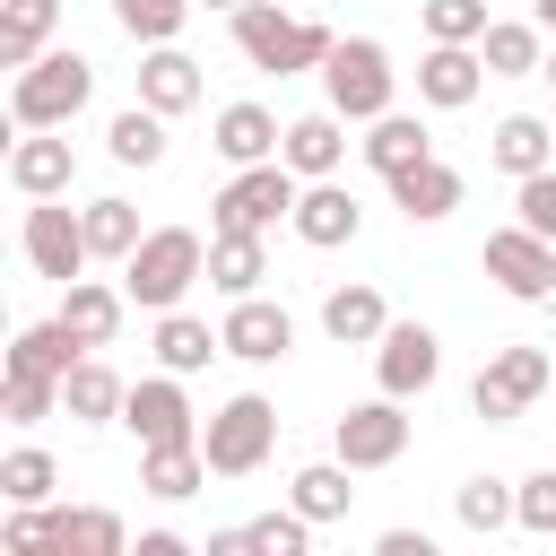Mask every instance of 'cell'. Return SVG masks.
Listing matches in <instances>:
<instances>
[{
    "instance_id": "obj_1",
    "label": "cell",
    "mask_w": 556,
    "mask_h": 556,
    "mask_svg": "<svg viewBox=\"0 0 556 556\" xmlns=\"http://www.w3.org/2000/svg\"><path fill=\"white\" fill-rule=\"evenodd\" d=\"M96 96V61L87 52H35L17 78H9V113L17 130H70Z\"/></svg>"
},
{
    "instance_id": "obj_2",
    "label": "cell",
    "mask_w": 556,
    "mask_h": 556,
    "mask_svg": "<svg viewBox=\"0 0 556 556\" xmlns=\"http://www.w3.org/2000/svg\"><path fill=\"white\" fill-rule=\"evenodd\" d=\"M191 278H208V243H200L191 226H148L139 252L122 261V295L148 304V313H174V304L191 295Z\"/></svg>"
},
{
    "instance_id": "obj_3",
    "label": "cell",
    "mask_w": 556,
    "mask_h": 556,
    "mask_svg": "<svg viewBox=\"0 0 556 556\" xmlns=\"http://www.w3.org/2000/svg\"><path fill=\"white\" fill-rule=\"evenodd\" d=\"M235 43H243V61H252V70L295 78V70H321L339 35H330L321 17H287L278 0H243V9H235Z\"/></svg>"
},
{
    "instance_id": "obj_4",
    "label": "cell",
    "mask_w": 556,
    "mask_h": 556,
    "mask_svg": "<svg viewBox=\"0 0 556 556\" xmlns=\"http://www.w3.org/2000/svg\"><path fill=\"white\" fill-rule=\"evenodd\" d=\"M295 200H304V174L287 156H261V165H235V182L208 208H217V235H269L278 217H295Z\"/></svg>"
},
{
    "instance_id": "obj_5",
    "label": "cell",
    "mask_w": 556,
    "mask_h": 556,
    "mask_svg": "<svg viewBox=\"0 0 556 556\" xmlns=\"http://www.w3.org/2000/svg\"><path fill=\"white\" fill-rule=\"evenodd\" d=\"M321 87H330V113L374 122V113H391L400 70H391V52H382L374 35H339V43H330V61H321Z\"/></svg>"
},
{
    "instance_id": "obj_6",
    "label": "cell",
    "mask_w": 556,
    "mask_h": 556,
    "mask_svg": "<svg viewBox=\"0 0 556 556\" xmlns=\"http://www.w3.org/2000/svg\"><path fill=\"white\" fill-rule=\"evenodd\" d=\"M269 443H278V408H269L261 391H235V400L200 426V452H208L217 478H252V469L269 460Z\"/></svg>"
},
{
    "instance_id": "obj_7",
    "label": "cell",
    "mask_w": 556,
    "mask_h": 556,
    "mask_svg": "<svg viewBox=\"0 0 556 556\" xmlns=\"http://www.w3.org/2000/svg\"><path fill=\"white\" fill-rule=\"evenodd\" d=\"M17 243H26L35 278H52V287L87 278V261H96V243H87V208H61V191L26 208V235H17Z\"/></svg>"
},
{
    "instance_id": "obj_8",
    "label": "cell",
    "mask_w": 556,
    "mask_h": 556,
    "mask_svg": "<svg viewBox=\"0 0 556 556\" xmlns=\"http://www.w3.org/2000/svg\"><path fill=\"white\" fill-rule=\"evenodd\" d=\"M547 382H556L547 348H495V356L478 365V382H469V408H478L486 426H504V417H521V408H530Z\"/></svg>"
},
{
    "instance_id": "obj_9",
    "label": "cell",
    "mask_w": 556,
    "mask_h": 556,
    "mask_svg": "<svg viewBox=\"0 0 556 556\" xmlns=\"http://www.w3.org/2000/svg\"><path fill=\"white\" fill-rule=\"evenodd\" d=\"M330 452H339L348 469H391V460L408 452V417H400V400L382 391V400H356V408H339V426H330Z\"/></svg>"
},
{
    "instance_id": "obj_10",
    "label": "cell",
    "mask_w": 556,
    "mask_h": 556,
    "mask_svg": "<svg viewBox=\"0 0 556 556\" xmlns=\"http://www.w3.org/2000/svg\"><path fill=\"white\" fill-rule=\"evenodd\" d=\"M478 261H486V278H495L504 295H521V304L556 295V243H547V235H530L521 217H513V226H495Z\"/></svg>"
},
{
    "instance_id": "obj_11",
    "label": "cell",
    "mask_w": 556,
    "mask_h": 556,
    "mask_svg": "<svg viewBox=\"0 0 556 556\" xmlns=\"http://www.w3.org/2000/svg\"><path fill=\"white\" fill-rule=\"evenodd\" d=\"M434 374H443V339H434L426 321H391V330L374 339V382H382L391 400H417Z\"/></svg>"
},
{
    "instance_id": "obj_12",
    "label": "cell",
    "mask_w": 556,
    "mask_h": 556,
    "mask_svg": "<svg viewBox=\"0 0 556 556\" xmlns=\"http://www.w3.org/2000/svg\"><path fill=\"white\" fill-rule=\"evenodd\" d=\"M122 426L139 434V452H148V443H200V426H191V400H182V374H148V382H130V400H122Z\"/></svg>"
},
{
    "instance_id": "obj_13",
    "label": "cell",
    "mask_w": 556,
    "mask_h": 556,
    "mask_svg": "<svg viewBox=\"0 0 556 556\" xmlns=\"http://www.w3.org/2000/svg\"><path fill=\"white\" fill-rule=\"evenodd\" d=\"M217 330H226V356H243V365H278V356L295 348V321H287V304H269V295H235Z\"/></svg>"
},
{
    "instance_id": "obj_14",
    "label": "cell",
    "mask_w": 556,
    "mask_h": 556,
    "mask_svg": "<svg viewBox=\"0 0 556 556\" xmlns=\"http://www.w3.org/2000/svg\"><path fill=\"white\" fill-rule=\"evenodd\" d=\"M478 87H486V52H478V43H426V61H417V96H426L434 113H460Z\"/></svg>"
},
{
    "instance_id": "obj_15",
    "label": "cell",
    "mask_w": 556,
    "mask_h": 556,
    "mask_svg": "<svg viewBox=\"0 0 556 556\" xmlns=\"http://www.w3.org/2000/svg\"><path fill=\"white\" fill-rule=\"evenodd\" d=\"M313 252H339V243H356V226H365V208H356V191L348 182H304V200H295V217H287Z\"/></svg>"
},
{
    "instance_id": "obj_16",
    "label": "cell",
    "mask_w": 556,
    "mask_h": 556,
    "mask_svg": "<svg viewBox=\"0 0 556 556\" xmlns=\"http://www.w3.org/2000/svg\"><path fill=\"white\" fill-rule=\"evenodd\" d=\"M139 104H156L165 122L191 113V104H200V61H191L182 43H148V61H139Z\"/></svg>"
},
{
    "instance_id": "obj_17",
    "label": "cell",
    "mask_w": 556,
    "mask_h": 556,
    "mask_svg": "<svg viewBox=\"0 0 556 556\" xmlns=\"http://www.w3.org/2000/svg\"><path fill=\"white\" fill-rule=\"evenodd\" d=\"M70 174H78V156H70V139H61V130H26V139L9 148V182H17L26 200L70 191Z\"/></svg>"
},
{
    "instance_id": "obj_18",
    "label": "cell",
    "mask_w": 556,
    "mask_h": 556,
    "mask_svg": "<svg viewBox=\"0 0 556 556\" xmlns=\"http://www.w3.org/2000/svg\"><path fill=\"white\" fill-rule=\"evenodd\" d=\"M122 400H130V382H122V374H113L96 348H87V356L61 374V408H70L78 426H113V417H122Z\"/></svg>"
},
{
    "instance_id": "obj_19",
    "label": "cell",
    "mask_w": 556,
    "mask_h": 556,
    "mask_svg": "<svg viewBox=\"0 0 556 556\" xmlns=\"http://www.w3.org/2000/svg\"><path fill=\"white\" fill-rule=\"evenodd\" d=\"M278 156L304 174V182H321V174H339V156H348V113H304V122H287V139H278Z\"/></svg>"
},
{
    "instance_id": "obj_20",
    "label": "cell",
    "mask_w": 556,
    "mask_h": 556,
    "mask_svg": "<svg viewBox=\"0 0 556 556\" xmlns=\"http://www.w3.org/2000/svg\"><path fill=\"white\" fill-rule=\"evenodd\" d=\"M391 200H400V217H408V226H434V217H452V208H460V174H452L443 156H417L408 174H391Z\"/></svg>"
},
{
    "instance_id": "obj_21",
    "label": "cell",
    "mask_w": 556,
    "mask_h": 556,
    "mask_svg": "<svg viewBox=\"0 0 556 556\" xmlns=\"http://www.w3.org/2000/svg\"><path fill=\"white\" fill-rule=\"evenodd\" d=\"M217 469H208V452L200 443H148L139 452V486L156 495V504H182V495H200Z\"/></svg>"
},
{
    "instance_id": "obj_22",
    "label": "cell",
    "mask_w": 556,
    "mask_h": 556,
    "mask_svg": "<svg viewBox=\"0 0 556 556\" xmlns=\"http://www.w3.org/2000/svg\"><path fill=\"white\" fill-rule=\"evenodd\" d=\"M78 356H87V339H78L61 313H52V321H26V330L9 339V374H52V382H61Z\"/></svg>"
},
{
    "instance_id": "obj_23",
    "label": "cell",
    "mask_w": 556,
    "mask_h": 556,
    "mask_svg": "<svg viewBox=\"0 0 556 556\" xmlns=\"http://www.w3.org/2000/svg\"><path fill=\"white\" fill-rule=\"evenodd\" d=\"M52 556H130L122 513H104V504H61V513H52Z\"/></svg>"
},
{
    "instance_id": "obj_24",
    "label": "cell",
    "mask_w": 556,
    "mask_h": 556,
    "mask_svg": "<svg viewBox=\"0 0 556 556\" xmlns=\"http://www.w3.org/2000/svg\"><path fill=\"white\" fill-rule=\"evenodd\" d=\"M417 156H434V139H426V122L417 113H374L365 122V165L391 182V174H408Z\"/></svg>"
},
{
    "instance_id": "obj_25",
    "label": "cell",
    "mask_w": 556,
    "mask_h": 556,
    "mask_svg": "<svg viewBox=\"0 0 556 556\" xmlns=\"http://www.w3.org/2000/svg\"><path fill=\"white\" fill-rule=\"evenodd\" d=\"M122 304H130V295H122V287H104V278H70V287H61V321H70L87 348H113Z\"/></svg>"
},
{
    "instance_id": "obj_26",
    "label": "cell",
    "mask_w": 556,
    "mask_h": 556,
    "mask_svg": "<svg viewBox=\"0 0 556 556\" xmlns=\"http://www.w3.org/2000/svg\"><path fill=\"white\" fill-rule=\"evenodd\" d=\"M321 330H330L339 348H374V339L391 330V304H382L374 287H330V295H321Z\"/></svg>"
},
{
    "instance_id": "obj_27",
    "label": "cell",
    "mask_w": 556,
    "mask_h": 556,
    "mask_svg": "<svg viewBox=\"0 0 556 556\" xmlns=\"http://www.w3.org/2000/svg\"><path fill=\"white\" fill-rule=\"evenodd\" d=\"M278 139H287V130H278L269 104H226V113H217V156H226V165H261V156H278Z\"/></svg>"
},
{
    "instance_id": "obj_28",
    "label": "cell",
    "mask_w": 556,
    "mask_h": 556,
    "mask_svg": "<svg viewBox=\"0 0 556 556\" xmlns=\"http://www.w3.org/2000/svg\"><path fill=\"white\" fill-rule=\"evenodd\" d=\"M486 156L521 182V174H539V165H556V130L539 122V113H504L495 122V139H486Z\"/></svg>"
},
{
    "instance_id": "obj_29",
    "label": "cell",
    "mask_w": 556,
    "mask_h": 556,
    "mask_svg": "<svg viewBox=\"0 0 556 556\" xmlns=\"http://www.w3.org/2000/svg\"><path fill=\"white\" fill-rule=\"evenodd\" d=\"M261 278H269V252H261V235H208V287L235 304V295H261Z\"/></svg>"
},
{
    "instance_id": "obj_30",
    "label": "cell",
    "mask_w": 556,
    "mask_h": 556,
    "mask_svg": "<svg viewBox=\"0 0 556 556\" xmlns=\"http://www.w3.org/2000/svg\"><path fill=\"white\" fill-rule=\"evenodd\" d=\"M208 356H226V330H208L200 313H165L156 321V365L165 374H200Z\"/></svg>"
},
{
    "instance_id": "obj_31",
    "label": "cell",
    "mask_w": 556,
    "mask_h": 556,
    "mask_svg": "<svg viewBox=\"0 0 556 556\" xmlns=\"http://www.w3.org/2000/svg\"><path fill=\"white\" fill-rule=\"evenodd\" d=\"M52 26H61V0H9L0 9V61L26 70L35 52H52Z\"/></svg>"
},
{
    "instance_id": "obj_32",
    "label": "cell",
    "mask_w": 556,
    "mask_h": 556,
    "mask_svg": "<svg viewBox=\"0 0 556 556\" xmlns=\"http://www.w3.org/2000/svg\"><path fill=\"white\" fill-rule=\"evenodd\" d=\"M287 504H295L304 521H339V513L356 504V486H348V460H313V469H295V478H287Z\"/></svg>"
},
{
    "instance_id": "obj_33",
    "label": "cell",
    "mask_w": 556,
    "mask_h": 556,
    "mask_svg": "<svg viewBox=\"0 0 556 556\" xmlns=\"http://www.w3.org/2000/svg\"><path fill=\"white\" fill-rule=\"evenodd\" d=\"M104 148H113V165H165V113L156 104H130V113H113V130H104Z\"/></svg>"
},
{
    "instance_id": "obj_34",
    "label": "cell",
    "mask_w": 556,
    "mask_h": 556,
    "mask_svg": "<svg viewBox=\"0 0 556 556\" xmlns=\"http://www.w3.org/2000/svg\"><path fill=\"white\" fill-rule=\"evenodd\" d=\"M478 52H486V78H530L547 52H539V26H521V17H495L486 35H478Z\"/></svg>"
},
{
    "instance_id": "obj_35",
    "label": "cell",
    "mask_w": 556,
    "mask_h": 556,
    "mask_svg": "<svg viewBox=\"0 0 556 556\" xmlns=\"http://www.w3.org/2000/svg\"><path fill=\"white\" fill-rule=\"evenodd\" d=\"M452 513H460V530H478V539H495V530H513V521H521L504 478H469V486L452 495Z\"/></svg>"
},
{
    "instance_id": "obj_36",
    "label": "cell",
    "mask_w": 556,
    "mask_h": 556,
    "mask_svg": "<svg viewBox=\"0 0 556 556\" xmlns=\"http://www.w3.org/2000/svg\"><path fill=\"white\" fill-rule=\"evenodd\" d=\"M191 9H200V0H113V26H122L130 43H174Z\"/></svg>"
},
{
    "instance_id": "obj_37",
    "label": "cell",
    "mask_w": 556,
    "mask_h": 556,
    "mask_svg": "<svg viewBox=\"0 0 556 556\" xmlns=\"http://www.w3.org/2000/svg\"><path fill=\"white\" fill-rule=\"evenodd\" d=\"M87 243H96V261H130L139 252V208L130 200H87Z\"/></svg>"
},
{
    "instance_id": "obj_38",
    "label": "cell",
    "mask_w": 556,
    "mask_h": 556,
    "mask_svg": "<svg viewBox=\"0 0 556 556\" xmlns=\"http://www.w3.org/2000/svg\"><path fill=\"white\" fill-rule=\"evenodd\" d=\"M52 452H35V443H17L9 460H0V504H52Z\"/></svg>"
},
{
    "instance_id": "obj_39",
    "label": "cell",
    "mask_w": 556,
    "mask_h": 556,
    "mask_svg": "<svg viewBox=\"0 0 556 556\" xmlns=\"http://www.w3.org/2000/svg\"><path fill=\"white\" fill-rule=\"evenodd\" d=\"M313 530H321V521H304V513L287 504V513L243 521V547H252V556H304V539H313Z\"/></svg>"
},
{
    "instance_id": "obj_40",
    "label": "cell",
    "mask_w": 556,
    "mask_h": 556,
    "mask_svg": "<svg viewBox=\"0 0 556 556\" xmlns=\"http://www.w3.org/2000/svg\"><path fill=\"white\" fill-rule=\"evenodd\" d=\"M0 408H9V426H43V417L61 408V382H52V374H9V382H0Z\"/></svg>"
},
{
    "instance_id": "obj_41",
    "label": "cell",
    "mask_w": 556,
    "mask_h": 556,
    "mask_svg": "<svg viewBox=\"0 0 556 556\" xmlns=\"http://www.w3.org/2000/svg\"><path fill=\"white\" fill-rule=\"evenodd\" d=\"M495 17H486V0H426V35L434 43H478Z\"/></svg>"
},
{
    "instance_id": "obj_42",
    "label": "cell",
    "mask_w": 556,
    "mask_h": 556,
    "mask_svg": "<svg viewBox=\"0 0 556 556\" xmlns=\"http://www.w3.org/2000/svg\"><path fill=\"white\" fill-rule=\"evenodd\" d=\"M513 513H521L530 539H556V469H530V478L513 486Z\"/></svg>"
},
{
    "instance_id": "obj_43",
    "label": "cell",
    "mask_w": 556,
    "mask_h": 556,
    "mask_svg": "<svg viewBox=\"0 0 556 556\" xmlns=\"http://www.w3.org/2000/svg\"><path fill=\"white\" fill-rule=\"evenodd\" d=\"M513 208H521V226H530V235H547V243H556V165L521 174V182H513Z\"/></svg>"
},
{
    "instance_id": "obj_44",
    "label": "cell",
    "mask_w": 556,
    "mask_h": 556,
    "mask_svg": "<svg viewBox=\"0 0 556 556\" xmlns=\"http://www.w3.org/2000/svg\"><path fill=\"white\" fill-rule=\"evenodd\" d=\"M374 547H382V556H434V547H426V530H382Z\"/></svg>"
},
{
    "instance_id": "obj_45",
    "label": "cell",
    "mask_w": 556,
    "mask_h": 556,
    "mask_svg": "<svg viewBox=\"0 0 556 556\" xmlns=\"http://www.w3.org/2000/svg\"><path fill=\"white\" fill-rule=\"evenodd\" d=\"M130 556H182V539H174V530H139V547H130Z\"/></svg>"
},
{
    "instance_id": "obj_46",
    "label": "cell",
    "mask_w": 556,
    "mask_h": 556,
    "mask_svg": "<svg viewBox=\"0 0 556 556\" xmlns=\"http://www.w3.org/2000/svg\"><path fill=\"white\" fill-rule=\"evenodd\" d=\"M200 9H226V17H235V9H243V0H200Z\"/></svg>"
},
{
    "instance_id": "obj_47",
    "label": "cell",
    "mask_w": 556,
    "mask_h": 556,
    "mask_svg": "<svg viewBox=\"0 0 556 556\" xmlns=\"http://www.w3.org/2000/svg\"><path fill=\"white\" fill-rule=\"evenodd\" d=\"M539 26H556V0H539Z\"/></svg>"
},
{
    "instance_id": "obj_48",
    "label": "cell",
    "mask_w": 556,
    "mask_h": 556,
    "mask_svg": "<svg viewBox=\"0 0 556 556\" xmlns=\"http://www.w3.org/2000/svg\"><path fill=\"white\" fill-rule=\"evenodd\" d=\"M539 78H556V52H547V61H539Z\"/></svg>"
}]
</instances>
